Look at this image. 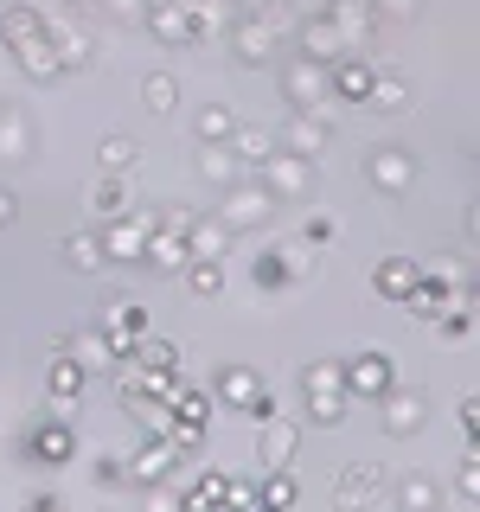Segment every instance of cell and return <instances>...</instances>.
I'll return each instance as SVG.
<instances>
[{
    "label": "cell",
    "mask_w": 480,
    "mask_h": 512,
    "mask_svg": "<svg viewBox=\"0 0 480 512\" xmlns=\"http://www.w3.org/2000/svg\"><path fill=\"white\" fill-rule=\"evenodd\" d=\"M84 384H90V372H84V365H77L64 346H52V365H45V391H52V404H58V410L77 404V397H84Z\"/></svg>",
    "instance_id": "obj_24"
},
{
    "label": "cell",
    "mask_w": 480,
    "mask_h": 512,
    "mask_svg": "<svg viewBox=\"0 0 480 512\" xmlns=\"http://www.w3.org/2000/svg\"><path fill=\"white\" fill-rule=\"evenodd\" d=\"M231 224H224L218 212H192V231H186V250L205 256V263H224V250H231Z\"/></svg>",
    "instance_id": "obj_25"
},
{
    "label": "cell",
    "mask_w": 480,
    "mask_h": 512,
    "mask_svg": "<svg viewBox=\"0 0 480 512\" xmlns=\"http://www.w3.org/2000/svg\"><path fill=\"white\" fill-rule=\"evenodd\" d=\"M135 186H128V173H96V180L84 186V212L96 224H109V218H122V212H135Z\"/></svg>",
    "instance_id": "obj_13"
},
{
    "label": "cell",
    "mask_w": 480,
    "mask_h": 512,
    "mask_svg": "<svg viewBox=\"0 0 480 512\" xmlns=\"http://www.w3.org/2000/svg\"><path fill=\"white\" fill-rule=\"evenodd\" d=\"M13 218H20V199H13V186H0V231H7Z\"/></svg>",
    "instance_id": "obj_57"
},
{
    "label": "cell",
    "mask_w": 480,
    "mask_h": 512,
    "mask_svg": "<svg viewBox=\"0 0 480 512\" xmlns=\"http://www.w3.org/2000/svg\"><path fill=\"white\" fill-rule=\"evenodd\" d=\"M327 26L340 32L346 52H365V45L378 39V13H372V0H333V7H327Z\"/></svg>",
    "instance_id": "obj_14"
},
{
    "label": "cell",
    "mask_w": 480,
    "mask_h": 512,
    "mask_svg": "<svg viewBox=\"0 0 480 512\" xmlns=\"http://www.w3.org/2000/svg\"><path fill=\"white\" fill-rule=\"evenodd\" d=\"M384 500H397V512H442V487L429 474H404Z\"/></svg>",
    "instance_id": "obj_30"
},
{
    "label": "cell",
    "mask_w": 480,
    "mask_h": 512,
    "mask_svg": "<svg viewBox=\"0 0 480 512\" xmlns=\"http://www.w3.org/2000/svg\"><path fill=\"white\" fill-rule=\"evenodd\" d=\"M429 327H436V333H442V340H448V346H461V340H468V333H474V295H461V301H448V308H442L436 320H429Z\"/></svg>",
    "instance_id": "obj_38"
},
{
    "label": "cell",
    "mask_w": 480,
    "mask_h": 512,
    "mask_svg": "<svg viewBox=\"0 0 480 512\" xmlns=\"http://www.w3.org/2000/svg\"><path fill=\"white\" fill-rule=\"evenodd\" d=\"M455 493H461V506L474 512V500H480V455H474V448L461 455V468H455Z\"/></svg>",
    "instance_id": "obj_47"
},
{
    "label": "cell",
    "mask_w": 480,
    "mask_h": 512,
    "mask_svg": "<svg viewBox=\"0 0 480 512\" xmlns=\"http://www.w3.org/2000/svg\"><path fill=\"white\" fill-rule=\"evenodd\" d=\"M340 372H346V397H352V404H378V397L397 384V365H391L384 346H365V352H352V359H340Z\"/></svg>",
    "instance_id": "obj_4"
},
{
    "label": "cell",
    "mask_w": 480,
    "mask_h": 512,
    "mask_svg": "<svg viewBox=\"0 0 480 512\" xmlns=\"http://www.w3.org/2000/svg\"><path fill=\"white\" fill-rule=\"evenodd\" d=\"M32 461H39V468H64V461L77 455V429H71V416L64 410H45V423L32 429Z\"/></svg>",
    "instance_id": "obj_12"
},
{
    "label": "cell",
    "mask_w": 480,
    "mask_h": 512,
    "mask_svg": "<svg viewBox=\"0 0 480 512\" xmlns=\"http://www.w3.org/2000/svg\"><path fill=\"white\" fill-rule=\"evenodd\" d=\"M212 404L237 410L244 423H263V416H276V410H282L276 397H269V384H263V372H256V365H224L218 384H212Z\"/></svg>",
    "instance_id": "obj_2"
},
{
    "label": "cell",
    "mask_w": 480,
    "mask_h": 512,
    "mask_svg": "<svg viewBox=\"0 0 480 512\" xmlns=\"http://www.w3.org/2000/svg\"><path fill=\"white\" fill-rule=\"evenodd\" d=\"M148 237H154V205H135V212L109 218L103 231H96V244H103V256H109V263H141Z\"/></svg>",
    "instance_id": "obj_5"
},
{
    "label": "cell",
    "mask_w": 480,
    "mask_h": 512,
    "mask_svg": "<svg viewBox=\"0 0 480 512\" xmlns=\"http://www.w3.org/2000/svg\"><path fill=\"white\" fill-rule=\"evenodd\" d=\"M26 7H32V13H39V20H45V26H52V20H64V13H77V7H71V0H26Z\"/></svg>",
    "instance_id": "obj_55"
},
{
    "label": "cell",
    "mask_w": 480,
    "mask_h": 512,
    "mask_svg": "<svg viewBox=\"0 0 480 512\" xmlns=\"http://www.w3.org/2000/svg\"><path fill=\"white\" fill-rule=\"evenodd\" d=\"M64 352H71V359L77 365H84V372H109V365H116L122 359V352H116V340H109V333L103 327H84V333H64V340H58Z\"/></svg>",
    "instance_id": "obj_20"
},
{
    "label": "cell",
    "mask_w": 480,
    "mask_h": 512,
    "mask_svg": "<svg viewBox=\"0 0 480 512\" xmlns=\"http://www.w3.org/2000/svg\"><path fill=\"white\" fill-rule=\"evenodd\" d=\"M90 480H96V487H116V480H122V455H96L90 461Z\"/></svg>",
    "instance_id": "obj_53"
},
{
    "label": "cell",
    "mask_w": 480,
    "mask_h": 512,
    "mask_svg": "<svg viewBox=\"0 0 480 512\" xmlns=\"http://www.w3.org/2000/svg\"><path fill=\"white\" fill-rule=\"evenodd\" d=\"M333 237H340V224H333L327 212H314L308 224H301V244H308V250H320V244H333Z\"/></svg>",
    "instance_id": "obj_50"
},
{
    "label": "cell",
    "mask_w": 480,
    "mask_h": 512,
    "mask_svg": "<svg viewBox=\"0 0 480 512\" xmlns=\"http://www.w3.org/2000/svg\"><path fill=\"white\" fill-rule=\"evenodd\" d=\"M256 180L269 186V199H276V205H308L314 192H320V160L276 148V154L263 160V167H256Z\"/></svg>",
    "instance_id": "obj_1"
},
{
    "label": "cell",
    "mask_w": 480,
    "mask_h": 512,
    "mask_svg": "<svg viewBox=\"0 0 480 512\" xmlns=\"http://www.w3.org/2000/svg\"><path fill=\"white\" fill-rule=\"evenodd\" d=\"M52 52H58V71H90L96 64V39H90V26L77 20V13L52 20Z\"/></svg>",
    "instance_id": "obj_16"
},
{
    "label": "cell",
    "mask_w": 480,
    "mask_h": 512,
    "mask_svg": "<svg viewBox=\"0 0 480 512\" xmlns=\"http://www.w3.org/2000/svg\"><path fill=\"white\" fill-rule=\"evenodd\" d=\"M180 468V448L167 436H141L135 455H122V480H135V487H160V480H173Z\"/></svg>",
    "instance_id": "obj_7"
},
{
    "label": "cell",
    "mask_w": 480,
    "mask_h": 512,
    "mask_svg": "<svg viewBox=\"0 0 480 512\" xmlns=\"http://www.w3.org/2000/svg\"><path fill=\"white\" fill-rule=\"evenodd\" d=\"M276 148L320 160V154L333 148V116H327V109H295V116H288V128L276 135Z\"/></svg>",
    "instance_id": "obj_8"
},
{
    "label": "cell",
    "mask_w": 480,
    "mask_h": 512,
    "mask_svg": "<svg viewBox=\"0 0 480 512\" xmlns=\"http://www.w3.org/2000/svg\"><path fill=\"white\" fill-rule=\"evenodd\" d=\"M250 512H269V506H250Z\"/></svg>",
    "instance_id": "obj_58"
},
{
    "label": "cell",
    "mask_w": 480,
    "mask_h": 512,
    "mask_svg": "<svg viewBox=\"0 0 480 512\" xmlns=\"http://www.w3.org/2000/svg\"><path fill=\"white\" fill-rule=\"evenodd\" d=\"M276 256H282V263H288V276H314V250L308 244H301V237H282V244H276Z\"/></svg>",
    "instance_id": "obj_48"
},
{
    "label": "cell",
    "mask_w": 480,
    "mask_h": 512,
    "mask_svg": "<svg viewBox=\"0 0 480 512\" xmlns=\"http://www.w3.org/2000/svg\"><path fill=\"white\" fill-rule=\"evenodd\" d=\"M26 512H71V506H64L58 493H32V500H26Z\"/></svg>",
    "instance_id": "obj_56"
},
{
    "label": "cell",
    "mask_w": 480,
    "mask_h": 512,
    "mask_svg": "<svg viewBox=\"0 0 480 512\" xmlns=\"http://www.w3.org/2000/svg\"><path fill=\"white\" fill-rule=\"evenodd\" d=\"M365 173H372L378 192H404V186L416 180V154H410V148H372Z\"/></svg>",
    "instance_id": "obj_23"
},
{
    "label": "cell",
    "mask_w": 480,
    "mask_h": 512,
    "mask_svg": "<svg viewBox=\"0 0 480 512\" xmlns=\"http://www.w3.org/2000/svg\"><path fill=\"white\" fill-rule=\"evenodd\" d=\"M141 263H148L154 276H180V269L192 263V250H186V237H180V231H154V237H148V250H141Z\"/></svg>",
    "instance_id": "obj_28"
},
{
    "label": "cell",
    "mask_w": 480,
    "mask_h": 512,
    "mask_svg": "<svg viewBox=\"0 0 480 512\" xmlns=\"http://www.w3.org/2000/svg\"><path fill=\"white\" fill-rule=\"evenodd\" d=\"M365 109H378V116H404V109H410V84L391 77V71H378L372 90H365Z\"/></svg>",
    "instance_id": "obj_33"
},
{
    "label": "cell",
    "mask_w": 480,
    "mask_h": 512,
    "mask_svg": "<svg viewBox=\"0 0 480 512\" xmlns=\"http://www.w3.org/2000/svg\"><path fill=\"white\" fill-rule=\"evenodd\" d=\"M346 410H352V397H346V391H327V397H308V404H301V416H308L314 429H340V423H346Z\"/></svg>",
    "instance_id": "obj_44"
},
{
    "label": "cell",
    "mask_w": 480,
    "mask_h": 512,
    "mask_svg": "<svg viewBox=\"0 0 480 512\" xmlns=\"http://www.w3.org/2000/svg\"><path fill=\"white\" fill-rule=\"evenodd\" d=\"M416 276H423V269H416V256H378V269H372V295L404 308V295L416 288Z\"/></svg>",
    "instance_id": "obj_22"
},
{
    "label": "cell",
    "mask_w": 480,
    "mask_h": 512,
    "mask_svg": "<svg viewBox=\"0 0 480 512\" xmlns=\"http://www.w3.org/2000/svg\"><path fill=\"white\" fill-rule=\"evenodd\" d=\"M372 77H378V64L365 58V52H340V58L327 64V103H365Z\"/></svg>",
    "instance_id": "obj_11"
},
{
    "label": "cell",
    "mask_w": 480,
    "mask_h": 512,
    "mask_svg": "<svg viewBox=\"0 0 480 512\" xmlns=\"http://www.w3.org/2000/svg\"><path fill=\"white\" fill-rule=\"evenodd\" d=\"M295 500H301L295 474H288V468H269V474H263V487H256V506H269V512H288Z\"/></svg>",
    "instance_id": "obj_40"
},
{
    "label": "cell",
    "mask_w": 480,
    "mask_h": 512,
    "mask_svg": "<svg viewBox=\"0 0 480 512\" xmlns=\"http://www.w3.org/2000/svg\"><path fill=\"white\" fill-rule=\"evenodd\" d=\"M148 7H154V0H109V20H122V26H141V20H148Z\"/></svg>",
    "instance_id": "obj_52"
},
{
    "label": "cell",
    "mask_w": 480,
    "mask_h": 512,
    "mask_svg": "<svg viewBox=\"0 0 480 512\" xmlns=\"http://www.w3.org/2000/svg\"><path fill=\"white\" fill-rule=\"evenodd\" d=\"M0 109H7V96H0Z\"/></svg>",
    "instance_id": "obj_59"
},
{
    "label": "cell",
    "mask_w": 480,
    "mask_h": 512,
    "mask_svg": "<svg viewBox=\"0 0 480 512\" xmlns=\"http://www.w3.org/2000/svg\"><path fill=\"white\" fill-rule=\"evenodd\" d=\"M103 333L116 340V352L128 359V346H135L141 333H148V308H141L135 295H116V301H109V314H103Z\"/></svg>",
    "instance_id": "obj_17"
},
{
    "label": "cell",
    "mask_w": 480,
    "mask_h": 512,
    "mask_svg": "<svg viewBox=\"0 0 480 512\" xmlns=\"http://www.w3.org/2000/svg\"><path fill=\"white\" fill-rule=\"evenodd\" d=\"M135 160H141L135 135H103V141H96V167H103V173H135Z\"/></svg>",
    "instance_id": "obj_36"
},
{
    "label": "cell",
    "mask_w": 480,
    "mask_h": 512,
    "mask_svg": "<svg viewBox=\"0 0 480 512\" xmlns=\"http://www.w3.org/2000/svg\"><path fill=\"white\" fill-rule=\"evenodd\" d=\"M250 282L263 288V295H282V288H295V276H288V263L276 250H263V256H250Z\"/></svg>",
    "instance_id": "obj_43"
},
{
    "label": "cell",
    "mask_w": 480,
    "mask_h": 512,
    "mask_svg": "<svg viewBox=\"0 0 480 512\" xmlns=\"http://www.w3.org/2000/svg\"><path fill=\"white\" fill-rule=\"evenodd\" d=\"M301 391H308V397L346 391V372H340V359H314V365H301Z\"/></svg>",
    "instance_id": "obj_46"
},
{
    "label": "cell",
    "mask_w": 480,
    "mask_h": 512,
    "mask_svg": "<svg viewBox=\"0 0 480 512\" xmlns=\"http://www.w3.org/2000/svg\"><path fill=\"white\" fill-rule=\"evenodd\" d=\"M455 416H461V429H468V448H474V429H480V397H474V391H461V410H455Z\"/></svg>",
    "instance_id": "obj_54"
},
{
    "label": "cell",
    "mask_w": 480,
    "mask_h": 512,
    "mask_svg": "<svg viewBox=\"0 0 480 512\" xmlns=\"http://www.w3.org/2000/svg\"><path fill=\"white\" fill-rule=\"evenodd\" d=\"M122 410L141 423V436H167V423H173L167 397H148V391H122Z\"/></svg>",
    "instance_id": "obj_31"
},
{
    "label": "cell",
    "mask_w": 480,
    "mask_h": 512,
    "mask_svg": "<svg viewBox=\"0 0 480 512\" xmlns=\"http://www.w3.org/2000/svg\"><path fill=\"white\" fill-rule=\"evenodd\" d=\"M448 301H455V276H416V288L404 295V308H410L416 320H436Z\"/></svg>",
    "instance_id": "obj_29"
},
{
    "label": "cell",
    "mask_w": 480,
    "mask_h": 512,
    "mask_svg": "<svg viewBox=\"0 0 480 512\" xmlns=\"http://www.w3.org/2000/svg\"><path fill=\"white\" fill-rule=\"evenodd\" d=\"M154 231H192V205H154Z\"/></svg>",
    "instance_id": "obj_51"
},
{
    "label": "cell",
    "mask_w": 480,
    "mask_h": 512,
    "mask_svg": "<svg viewBox=\"0 0 480 512\" xmlns=\"http://www.w3.org/2000/svg\"><path fill=\"white\" fill-rule=\"evenodd\" d=\"M237 116L224 103H199V116H192V148H218V141H231Z\"/></svg>",
    "instance_id": "obj_32"
},
{
    "label": "cell",
    "mask_w": 480,
    "mask_h": 512,
    "mask_svg": "<svg viewBox=\"0 0 480 512\" xmlns=\"http://www.w3.org/2000/svg\"><path fill=\"white\" fill-rule=\"evenodd\" d=\"M224 148L237 154V167H263V160L276 154V128H263V122H237Z\"/></svg>",
    "instance_id": "obj_27"
},
{
    "label": "cell",
    "mask_w": 480,
    "mask_h": 512,
    "mask_svg": "<svg viewBox=\"0 0 480 512\" xmlns=\"http://www.w3.org/2000/svg\"><path fill=\"white\" fill-rule=\"evenodd\" d=\"M256 429H263V442H256V455H263V468H288V455H295V442H301V423H295V416H263V423H256Z\"/></svg>",
    "instance_id": "obj_19"
},
{
    "label": "cell",
    "mask_w": 480,
    "mask_h": 512,
    "mask_svg": "<svg viewBox=\"0 0 480 512\" xmlns=\"http://www.w3.org/2000/svg\"><path fill=\"white\" fill-rule=\"evenodd\" d=\"M282 96H288V109H327V64L295 52L282 64Z\"/></svg>",
    "instance_id": "obj_10"
},
{
    "label": "cell",
    "mask_w": 480,
    "mask_h": 512,
    "mask_svg": "<svg viewBox=\"0 0 480 512\" xmlns=\"http://www.w3.org/2000/svg\"><path fill=\"white\" fill-rule=\"evenodd\" d=\"M64 263H71L77 276H96V269H109V256L96 244V231H71L64 237Z\"/></svg>",
    "instance_id": "obj_35"
},
{
    "label": "cell",
    "mask_w": 480,
    "mask_h": 512,
    "mask_svg": "<svg viewBox=\"0 0 480 512\" xmlns=\"http://www.w3.org/2000/svg\"><path fill=\"white\" fill-rule=\"evenodd\" d=\"M167 410L180 416V423H212V391H199V384H173V397H167Z\"/></svg>",
    "instance_id": "obj_37"
},
{
    "label": "cell",
    "mask_w": 480,
    "mask_h": 512,
    "mask_svg": "<svg viewBox=\"0 0 480 512\" xmlns=\"http://www.w3.org/2000/svg\"><path fill=\"white\" fill-rule=\"evenodd\" d=\"M32 32H45V20H39V13L26 7V0H13V7L0 13V45L13 52V45H20V39H32Z\"/></svg>",
    "instance_id": "obj_42"
},
{
    "label": "cell",
    "mask_w": 480,
    "mask_h": 512,
    "mask_svg": "<svg viewBox=\"0 0 480 512\" xmlns=\"http://www.w3.org/2000/svg\"><path fill=\"white\" fill-rule=\"evenodd\" d=\"M288 39H295V45H301V58H314V64H333V58L346 52L340 32L327 26V13H308V20H295V32H288Z\"/></svg>",
    "instance_id": "obj_21"
},
{
    "label": "cell",
    "mask_w": 480,
    "mask_h": 512,
    "mask_svg": "<svg viewBox=\"0 0 480 512\" xmlns=\"http://www.w3.org/2000/svg\"><path fill=\"white\" fill-rule=\"evenodd\" d=\"M384 493H391V480L378 461H346L333 474V512H384Z\"/></svg>",
    "instance_id": "obj_3"
},
{
    "label": "cell",
    "mask_w": 480,
    "mask_h": 512,
    "mask_svg": "<svg viewBox=\"0 0 480 512\" xmlns=\"http://www.w3.org/2000/svg\"><path fill=\"white\" fill-rule=\"evenodd\" d=\"M128 359H135L141 372H180V346H173V340H154V333H141V340L128 346Z\"/></svg>",
    "instance_id": "obj_34"
},
{
    "label": "cell",
    "mask_w": 480,
    "mask_h": 512,
    "mask_svg": "<svg viewBox=\"0 0 480 512\" xmlns=\"http://www.w3.org/2000/svg\"><path fill=\"white\" fill-rule=\"evenodd\" d=\"M218 218L231 224V231H263L269 218H276V199H269V186L263 180H250V186H224V205H218Z\"/></svg>",
    "instance_id": "obj_6"
},
{
    "label": "cell",
    "mask_w": 480,
    "mask_h": 512,
    "mask_svg": "<svg viewBox=\"0 0 480 512\" xmlns=\"http://www.w3.org/2000/svg\"><path fill=\"white\" fill-rule=\"evenodd\" d=\"M141 103H148L154 116H167V109L180 103V77H173V71H148V77H141Z\"/></svg>",
    "instance_id": "obj_45"
},
{
    "label": "cell",
    "mask_w": 480,
    "mask_h": 512,
    "mask_svg": "<svg viewBox=\"0 0 480 512\" xmlns=\"http://www.w3.org/2000/svg\"><path fill=\"white\" fill-rule=\"evenodd\" d=\"M276 45H282V39H276V32H269L263 20H256L250 7H237V13H231V58H237V64L263 71V64L276 58Z\"/></svg>",
    "instance_id": "obj_9"
},
{
    "label": "cell",
    "mask_w": 480,
    "mask_h": 512,
    "mask_svg": "<svg viewBox=\"0 0 480 512\" xmlns=\"http://www.w3.org/2000/svg\"><path fill=\"white\" fill-rule=\"evenodd\" d=\"M372 13H378V26H397V20H416L423 0H372Z\"/></svg>",
    "instance_id": "obj_49"
},
{
    "label": "cell",
    "mask_w": 480,
    "mask_h": 512,
    "mask_svg": "<svg viewBox=\"0 0 480 512\" xmlns=\"http://www.w3.org/2000/svg\"><path fill=\"white\" fill-rule=\"evenodd\" d=\"M32 135H39V128H32V116L26 109H0V160H7V167H20V160H32Z\"/></svg>",
    "instance_id": "obj_26"
},
{
    "label": "cell",
    "mask_w": 480,
    "mask_h": 512,
    "mask_svg": "<svg viewBox=\"0 0 480 512\" xmlns=\"http://www.w3.org/2000/svg\"><path fill=\"white\" fill-rule=\"evenodd\" d=\"M180 282H186L199 301H218V295H224V263H205V256H192V263L180 269Z\"/></svg>",
    "instance_id": "obj_41"
},
{
    "label": "cell",
    "mask_w": 480,
    "mask_h": 512,
    "mask_svg": "<svg viewBox=\"0 0 480 512\" xmlns=\"http://www.w3.org/2000/svg\"><path fill=\"white\" fill-rule=\"evenodd\" d=\"M378 404H384V436H416L423 416H429V397L416 391V384H391Z\"/></svg>",
    "instance_id": "obj_15"
},
{
    "label": "cell",
    "mask_w": 480,
    "mask_h": 512,
    "mask_svg": "<svg viewBox=\"0 0 480 512\" xmlns=\"http://www.w3.org/2000/svg\"><path fill=\"white\" fill-rule=\"evenodd\" d=\"M13 64H20V77H32V84H52V77H64L58 71V52H52V26L13 45Z\"/></svg>",
    "instance_id": "obj_18"
},
{
    "label": "cell",
    "mask_w": 480,
    "mask_h": 512,
    "mask_svg": "<svg viewBox=\"0 0 480 512\" xmlns=\"http://www.w3.org/2000/svg\"><path fill=\"white\" fill-rule=\"evenodd\" d=\"M192 167H199V180H212V186H231L237 173H244V167H237V154L224 148V141H218V148H199V154H192Z\"/></svg>",
    "instance_id": "obj_39"
}]
</instances>
